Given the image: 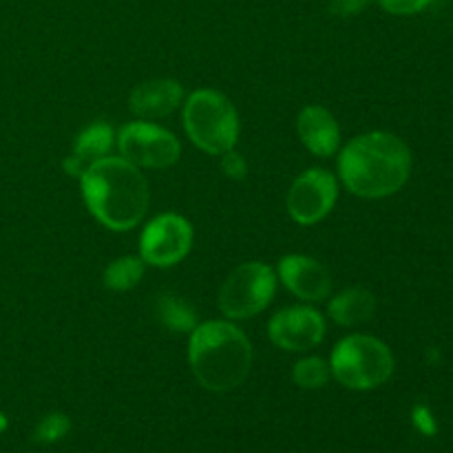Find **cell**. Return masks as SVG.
Masks as SVG:
<instances>
[{
    "label": "cell",
    "mask_w": 453,
    "mask_h": 453,
    "mask_svg": "<svg viewBox=\"0 0 453 453\" xmlns=\"http://www.w3.org/2000/svg\"><path fill=\"white\" fill-rule=\"evenodd\" d=\"M88 212L115 233L133 230L149 211L150 193L140 168L124 157L96 159L80 175Z\"/></svg>",
    "instance_id": "1"
},
{
    "label": "cell",
    "mask_w": 453,
    "mask_h": 453,
    "mask_svg": "<svg viewBox=\"0 0 453 453\" xmlns=\"http://www.w3.org/2000/svg\"><path fill=\"white\" fill-rule=\"evenodd\" d=\"M411 173V153L394 133L372 131L357 135L339 157V175L349 193L363 199H383L398 193Z\"/></svg>",
    "instance_id": "2"
},
{
    "label": "cell",
    "mask_w": 453,
    "mask_h": 453,
    "mask_svg": "<svg viewBox=\"0 0 453 453\" xmlns=\"http://www.w3.org/2000/svg\"><path fill=\"white\" fill-rule=\"evenodd\" d=\"M188 363L202 388L230 392L250 374L252 345L233 323L208 321L190 334Z\"/></svg>",
    "instance_id": "3"
},
{
    "label": "cell",
    "mask_w": 453,
    "mask_h": 453,
    "mask_svg": "<svg viewBox=\"0 0 453 453\" xmlns=\"http://www.w3.org/2000/svg\"><path fill=\"white\" fill-rule=\"evenodd\" d=\"M184 128L190 142L208 155H224L237 146L239 113L219 91L199 88L184 104Z\"/></svg>",
    "instance_id": "4"
},
{
    "label": "cell",
    "mask_w": 453,
    "mask_h": 453,
    "mask_svg": "<svg viewBox=\"0 0 453 453\" xmlns=\"http://www.w3.org/2000/svg\"><path fill=\"white\" fill-rule=\"evenodd\" d=\"M330 372L343 388L367 392L385 385L394 374V354L374 336L352 334L332 352Z\"/></svg>",
    "instance_id": "5"
},
{
    "label": "cell",
    "mask_w": 453,
    "mask_h": 453,
    "mask_svg": "<svg viewBox=\"0 0 453 453\" xmlns=\"http://www.w3.org/2000/svg\"><path fill=\"white\" fill-rule=\"evenodd\" d=\"M277 290V273L268 264L250 261L228 274L221 286L219 310L228 319H252L264 312Z\"/></svg>",
    "instance_id": "6"
},
{
    "label": "cell",
    "mask_w": 453,
    "mask_h": 453,
    "mask_svg": "<svg viewBox=\"0 0 453 453\" xmlns=\"http://www.w3.org/2000/svg\"><path fill=\"white\" fill-rule=\"evenodd\" d=\"M119 157L137 168H171L180 159V140L153 122H128L115 135Z\"/></svg>",
    "instance_id": "7"
},
{
    "label": "cell",
    "mask_w": 453,
    "mask_h": 453,
    "mask_svg": "<svg viewBox=\"0 0 453 453\" xmlns=\"http://www.w3.org/2000/svg\"><path fill=\"white\" fill-rule=\"evenodd\" d=\"M193 248V226L186 217L164 212L146 224L140 237V257L155 268L180 264Z\"/></svg>",
    "instance_id": "8"
},
{
    "label": "cell",
    "mask_w": 453,
    "mask_h": 453,
    "mask_svg": "<svg viewBox=\"0 0 453 453\" xmlns=\"http://www.w3.org/2000/svg\"><path fill=\"white\" fill-rule=\"evenodd\" d=\"M339 197L336 177L326 168H310L292 181L288 190V212L301 226H314L326 219Z\"/></svg>",
    "instance_id": "9"
},
{
    "label": "cell",
    "mask_w": 453,
    "mask_h": 453,
    "mask_svg": "<svg viewBox=\"0 0 453 453\" xmlns=\"http://www.w3.org/2000/svg\"><path fill=\"white\" fill-rule=\"evenodd\" d=\"M270 341L286 352H310L326 339V319L308 305H292L268 323Z\"/></svg>",
    "instance_id": "10"
},
{
    "label": "cell",
    "mask_w": 453,
    "mask_h": 453,
    "mask_svg": "<svg viewBox=\"0 0 453 453\" xmlns=\"http://www.w3.org/2000/svg\"><path fill=\"white\" fill-rule=\"evenodd\" d=\"M279 279L303 301H323L332 292V277L326 265L308 255H286L279 261Z\"/></svg>",
    "instance_id": "11"
},
{
    "label": "cell",
    "mask_w": 453,
    "mask_h": 453,
    "mask_svg": "<svg viewBox=\"0 0 453 453\" xmlns=\"http://www.w3.org/2000/svg\"><path fill=\"white\" fill-rule=\"evenodd\" d=\"M184 100V88L177 80H149L137 84L128 96V109L142 119L166 118Z\"/></svg>",
    "instance_id": "12"
},
{
    "label": "cell",
    "mask_w": 453,
    "mask_h": 453,
    "mask_svg": "<svg viewBox=\"0 0 453 453\" xmlns=\"http://www.w3.org/2000/svg\"><path fill=\"white\" fill-rule=\"evenodd\" d=\"M296 133L305 149L317 157H330L341 142V128L334 115L323 106H305L296 119Z\"/></svg>",
    "instance_id": "13"
},
{
    "label": "cell",
    "mask_w": 453,
    "mask_h": 453,
    "mask_svg": "<svg viewBox=\"0 0 453 453\" xmlns=\"http://www.w3.org/2000/svg\"><path fill=\"white\" fill-rule=\"evenodd\" d=\"M332 321L343 327H354L367 323L376 312V299L365 288H348L327 305Z\"/></svg>",
    "instance_id": "14"
},
{
    "label": "cell",
    "mask_w": 453,
    "mask_h": 453,
    "mask_svg": "<svg viewBox=\"0 0 453 453\" xmlns=\"http://www.w3.org/2000/svg\"><path fill=\"white\" fill-rule=\"evenodd\" d=\"M113 144H115L113 127L102 122V119H97V122L88 124V127L80 133L78 140H75L73 144V155H78V157L88 166V164L96 162V159L106 157L109 150L113 149Z\"/></svg>",
    "instance_id": "15"
},
{
    "label": "cell",
    "mask_w": 453,
    "mask_h": 453,
    "mask_svg": "<svg viewBox=\"0 0 453 453\" xmlns=\"http://www.w3.org/2000/svg\"><path fill=\"white\" fill-rule=\"evenodd\" d=\"M144 277V261L142 257H119L111 261L104 270V286L113 292L133 290Z\"/></svg>",
    "instance_id": "16"
},
{
    "label": "cell",
    "mask_w": 453,
    "mask_h": 453,
    "mask_svg": "<svg viewBox=\"0 0 453 453\" xmlns=\"http://www.w3.org/2000/svg\"><path fill=\"white\" fill-rule=\"evenodd\" d=\"M157 312L164 326L173 332H193L197 327V314L180 296H162L157 303Z\"/></svg>",
    "instance_id": "17"
},
{
    "label": "cell",
    "mask_w": 453,
    "mask_h": 453,
    "mask_svg": "<svg viewBox=\"0 0 453 453\" xmlns=\"http://www.w3.org/2000/svg\"><path fill=\"white\" fill-rule=\"evenodd\" d=\"M330 376H332L330 365H327L323 358H317V357L303 358V361H299L295 367H292V379H295V383L299 385L301 389L323 388V385H327Z\"/></svg>",
    "instance_id": "18"
},
{
    "label": "cell",
    "mask_w": 453,
    "mask_h": 453,
    "mask_svg": "<svg viewBox=\"0 0 453 453\" xmlns=\"http://www.w3.org/2000/svg\"><path fill=\"white\" fill-rule=\"evenodd\" d=\"M69 427L71 423L65 414H49L44 416V418L38 423V427H35L34 441L49 445V442H56L60 441L62 436H66Z\"/></svg>",
    "instance_id": "19"
},
{
    "label": "cell",
    "mask_w": 453,
    "mask_h": 453,
    "mask_svg": "<svg viewBox=\"0 0 453 453\" xmlns=\"http://www.w3.org/2000/svg\"><path fill=\"white\" fill-rule=\"evenodd\" d=\"M379 4L394 16H414V13L425 12L432 0H379Z\"/></svg>",
    "instance_id": "20"
},
{
    "label": "cell",
    "mask_w": 453,
    "mask_h": 453,
    "mask_svg": "<svg viewBox=\"0 0 453 453\" xmlns=\"http://www.w3.org/2000/svg\"><path fill=\"white\" fill-rule=\"evenodd\" d=\"M221 171H224L226 177H230V180H246L248 175V164L246 159L242 157V155L237 153V150H228V153L221 155Z\"/></svg>",
    "instance_id": "21"
},
{
    "label": "cell",
    "mask_w": 453,
    "mask_h": 453,
    "mask_svg": "<svg viewBox=\"0 0 453 453\" xmlns=\"http://www.w3.org/2000/svg\"><path fill=\"white\" fill-rule=\"evenodd\" d=\"M372 0H330V12L339 18L357 16L363 9L370 7Z\"/></svg>",
    "instance_id": "22"
},
{
    "label": "cell",
    "mask_w": 453,
    "mask_h": 453,
    "mask_svg": "<svg viewBox=\"0 0 453 453\" xmlns=\"http://www.w3.org/2000/svg\"><path fill=\"white\" fill-rule=\"evenodd\" d=\"M414 420H416V425H418V429H423L425 434H434V429H436L432 414H429V411L425 410V407H416Z\"/></svg>",
    "instance_id": "23"
},
{
    "label": "cell",
    "mask_w": 453,
    "mask_h": 453,
    "mask_svg": "<svg viewBox=\"0 0 453 453\" xmlns=\"http://www.w3.org/2000/svg\"><path fill=\"white\" fill-rule=\"evenodd\" d=\"M84 168H87V164H84L78 155H71V157L65 159V171L69 173V175L80 177L84 173Z\"/></svg>",
    "instance_id": "24"
},
{
    "label": "cell",
    "mask_w": 453,
    "mask_h": 453,
    "mask_svg": "<svg viewBox=\"0 0 453 453\" xmlns=\"http://www.w3.org/2000/svg\"><path fill=\"white\" fill-rule=\"evenodd\" d=\"M4 429H7V416H4L3 411H0V434H3Z\"/></svg>",
    "instance_id": "25"
}]
</instances>
